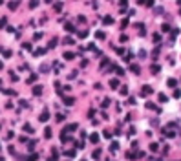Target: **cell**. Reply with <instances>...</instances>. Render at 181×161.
I'll return each mask as SVG.
<instances>
[{
    "label": "cell",
    "mask_w": 181,
    "mask_h": 161,
    "mask_svg": "<svg viewBox=\"0 0 181 161\" xmlns=\"http://www.w3.org/2000/svg\"><path fill=\"white\" fill-rule=\"evenodd\" d=\"M48 161H57V158H53V156H51V158H49Z\"/></svg>",
    "instance_id": "50"
},
{
    "label": "cell",
    "mask_w": 181,
    "mask_h": 161,
    "mask_svg": "<svg viewBox=\"0 0 181 161\" xmlns=\"http://www.w3.org/2000/svg\"><path fill=\"white\" fill-rule=\"evenodd\" d=\"M130 72H134V73H139V72H141V68L137 66V64H132V66H130Z\"/></svg>",
    "instance_id": "20"
},
{
    "label": "cell",
    "mask_w": 181,
    "mask_h": 161,
    "mask_svg": "<svg viewBox=\"0 0 181 161\" xmlns=\"http://www.w3.org/2000/svg\"><path fill=\"white\" fill-rule=\"evenodd\" d=\"M44 137H46V139L51 137V128H46V130H44Z\"/></svg>",
    "instance_id": "26"
},
{
    "label": "cell",
    "mask_w": 181,
    "mask_h": 161,
    "mask_svg": "<svg viewBox=\"0 0 181 161\" xmlns=\"http://www.w3.org/2000/svg\"><path fill=\"white\" fill-rule=\"evenodd\" d=\"M24 130H26V132H28V134H33V128H31V126H29V124H24Z\"/></svg>",
    "instance_id": "37"
},
{
    "label": "cell",
    "mask_w": 181,
    "mask_h": 161,
    "mask_svg": "<svg viewBox=\"0 0 181 161\" xmlns=\"http://www.w3.org/2000/svg\"><path fill=\"white\" fill-rule=\"evenodd\" d=\"M95 39L104 40V39H106V33H104V31H95Z\"/></svg>",
    "instance_id": "8"
},
{
    "label": "cell",
    "mask_w": 181,
    "mask_h": 161,
    "mask_svg": "<svg viewBox=\"0 0 181 161\" xmlns=\"http://www.w3.org/2000/svg\"><path fill=\"white\" fill-rule=\"evenodd\" d=\"M73 103H75V99H73V97H64V104H66V106H72Z\"/></svg>",
    "instance_id": "12"
},
{
    "label": "cell",
    "mask_w": 181,
    "mask_h": 161,
    "mask_svg": "<svg viewBox=\"0 0 181 161\" xmlns=\"http://www.w3.org/2000/svg\"><path fill=\"white\" fill-rule=\"evenodd\" d=\"M104 137H106V139H112V132H110V130H104Z\"/></svg>",
    "instance_id": "34"
},
{
    "label": "cell",
    "mask_w": 181,
    "mask_h": 161,
    "mask_svg": "<svg viewBox=\"0 0 181 161\" xmlns=\"http://www.w3.org/2000/svg\"><path fill=\"white\" fill-rule=\"evenodd\" d=\"M119 4H121V6L124 7V6H128V0H119Z\"/></svg>",
    "instance_id": "46"
},
{
    "label": "cell",
    "mask_w": 181,
    "mask_h": 161,
    "mask_svg": "<svg viewBox=\"0 0 181 161\" xmlns=\"http://www.w3.org/2000/svg\"><path fill=\"white\" fill-rule=\"evenodd\" d=\"M49 119V112H48V110H44V112L42 114H40V117H38V121H40V123H46V121Z\"/></svg>",
    "instance_id": "4"
},
{
    "label": "cell",
    "mask_w": 181,
    "mask_h": 161,
    "mask_svg": "<svg viewBox=\"0 0 181 161\" xmlns=\"http://www.w3.org/2000/svg\"><path fill=\"white\" fill-rule=\"evenodd\" d=\"M18 4H20V0H11V2H9V4H7V7H9V9H11V11H15V9H17V7H18Z\"/></svg>",
    "instance_id": "6"
},
{
    "label": "cell",
    "mask_w": 181,
    "mask_h": 161,
    "mask_svg": "<svg viewBox=\"0 0 181 161\" xmlns=\"http://www.w3.org/2000/svg\"><path fill=\"white\" fill-rule=\"evenodd\" d=\"M92 158H93V159H99V158H101V150H99V148H97V150H93Z\"/></svg>",
    "instance_id": "25"
},
{
    "label": "cell",
    "mask_w": 181,
    "mask_h": 161,
    "mask_svg": "<svg viewBox=\"0 0 181 161\" xmlns=\"http://www.w3.org/2000/svg\"><path fill=\"white\" fill-rule=\"evenodd\" d=\"M174 97H176V99H179V97H181V90H179V88H176V90H174Z\"/></svg>",
    "instance_id": "33"
},
{
    "label": "cell",
    "mask_w": 181,
    "mask_h": 161,
    "mask_svg": "<svg viewBox=\"0 0 181 161\" xmlns=\"http://www.w3.org/2000/svg\"><path fill=\"white\" fill-rule=\"evenodd\" d=\"M57 121H59V123H62V121H64V115L59 114V115H57Z\"/></svg>",
    "instance_id": "45"
},
{
    "label": "cell",
    "mask_w": 181,
    "mask_h": 161,
    "mask_svg": "<svg viewBox=\"0 0 181 161\" xmlns=\"http://www.w3.org/2000/svg\"><path fill=\"white\" fill-rule=\"evenodd\" d=\"M37 6H38V0H31V2H29V7L31 9H35Z\"/></svg>",
    "instance_id": "30"
},
{
    "label": "cell",
    "mask_w": 181,
    "mask_h": 161,
    "mask_svg": "<svg viewBox=\"0 0 181 161\" xmlns=\"http://www.w3.org/2000/svg\"><path fill=\"white\" fill-rule=\"evenodd\" d=\"M44 53H46V48H38V49H35V51H33L35 57H38V55H44Z\"/></svg>",
    "instance_id": "11"
},
{
    "label": "cell",
    "mask_w": 181,
    "mask_h": 161,
    "mask_svg": "<svg viewBox=\"0 0 181 161\" xmlns=\"http://www.w3.org/2000/svg\"><path fill=\"white\" fill-rule=\"evenodd\" d=\"M172 126H174V123H172V124H168V126H165V128H163V134L167 135V137H176V132L172 130Z\"/></svg>",
    "instance_id": "1"
},
{
    "label": "cell",
    "mask_w": 181,
    "mask_h": 161,
    "mask_svg": "<svg viewBox=\"0 0 181 161\" xmlns=\"http://www.w3.org/2000/svg\"><path fill=\"white\" fill-rule=\"evenodd\" d=\"M147 108L148 110H155V104L154 103H147Z\"/></svg>",
    "instance_id": "43"
},
{
    "label": "cell",
    "mask_w": 181,
    "mask_h": 161,
    "mask_svg": "<svg viewBox=\"0 0 181 161\" xmlns=\"http://www.w3.org/2000/svg\"><path fill=\"white\" fill-rule=\"evenodd\" d=\"M117 148H119V143H117V141H113V143L110 145V150H113V152H115Z\"/></svg>",
    "instance_id": "28"
},
{
    "label": "cell",
    "mask_w": 181,
    "mask_h": 161,
    "mask_svg": "<svg viewBox=\"0 0 181 161\" xmlns=\"http://www.w3.org/2000/svg\"><path fill=\"white\" fill-rule=\"evenodd\" d=\"M119 40H121V42H126L128 37H126V35H121V39H119Z\"/></svg>",
    "instance_id": "47"
},
{
    "label": "cell",
    "mask_w": 181,
    "mask_h": 161,
    "mask_svg": "<svg viewBox=\"0 0 181 161\" xmlns=\"http://www.w3.org/2000/svg\"><path fill=\"white\" fill-rule=\"evenodd\" d=\"M150 150H152V152H157V150H159V145H157V143H150Z\"/></svg>",
    "instance_id": "24"
},
{
    "label": "cell",
    "mask_w": 181,
    "mask_h": 161,
    "mask_svg": "<svg viewBox=\"0 0 181 161\" xmlns=\"http://www.w3.org/2000/svg\"><path fill=\"white\" fill-rule=\"evenodd\" d=\"M113 70L117 72V75H119V77H121V75H124V70H123V68H119V66H115V64H113Z\"/></svg>",
    "instance_id": "22"
},
{
    "label": "cell",
    "mask_w": 181,
    "mask_h": 161,
    "mask_svg": "<svg viewBox=\"0 0 181 161\" xmlns=\"http://www.w3.org/2000/svg\"><path fill=\"white\" fill-rule=\"evenodd\" d=\"M2 53L4 57H11V49H2Z\"/></svg>",
    "instance_id": "39"
},
{
    "label": "cell",
    "mask_w": 181,
    "mask_h": 161,
    "mask_svg": "<svg viewBox=\"0 0 181 161\" xmlns=\"http://www.w3.org/2000/svg\"><path fill=\"white\" fill-rule=\"evenodd\" d=\"M157 99H159V103H167V101H168V97H167L165 93H159V95H157Z\"/></svg>",
    "instance_id": "19"
},
{
    "label": "cell",
    "mask_w": 181,
    "mask_h": 161,
    "mask_svg": "<svg viewBox=\"0 0 181 161\" xmlns=\"http://www.w3.org/2000/svg\"><path fill=\"white\" fill-rule=\"evenodd\" d=\"M75 154H77V150H66V152H64L66 158H75Z\"/></svg>",
    "instance_id": "18"
},
{
    "label": "cell",
    "mask_w": 181,
    "mask_h": 161,
    "mask_svg": "<svg viewBox=\"0 0 181 161\" xmlns=\"http://www.w3.org/2000/svg\"><path fill=\"white\" fill-rule=\"evenodd\" d=\"M53 9H55V11H60V9H62V2H57L53 6Z\"/></svg>",
    "instance_id": "31"
},
{
    "label": "cell",
    "mask_w": 181,
    "mask_h": 161,
    "mask_svg": "<svg viewBox=\"0 0 181 161\" xmlns=\"http://www.w3.org/2000/svg\"><path fill=\"white\" fill-rule=\"evenodd\" d=\"M2 66H4V64H2V62H0V70H2Z\"/></svg>",
    "instance_id": "51"
},
{
    "label": "cell",
    "mask_w": 181,
    "mask_h": 161,
    "mask_svg": "<svg viewBox=\"0 0 181 161\" xmlns=\"http://www.w3.org/2000/svg\"><path fill=\"white\" fill-rule=\"evenodd\" d=\"M161 40V35L159 33H154V42H159Z\"/></svg>",
    "instance_id": "41"
},
{
    "label": "cell",
    "mask_w": 181,
    "mask_h": 161,
    "mask_svg": "<svg viewBox=\"0 0 181 161\" xmlns=\"http://www.w3.org/2000/svg\"><path fill=\"white\" fill-rule=\"evenodd\" d=\"M77 35H79L80 39H86V37H88V31H86V29H82V31H79Z\"/></svg>",
    "instance_id": "27"
},
{
    "label": "cell",
    "mask_w": 181,
    "mask_h": 161,
    "mask_svg": "<svg viewBox=\"0 0 181 161\" xmlns=\"http://www.w3.org/2000/svg\"><path fill=\"white\" fill-rule=\"evenodd\" d=\"M62 42H64V44H68V46H70V44H73V39H72V37H66V39L62 40Z\"/></svg>",
    "instance_id": "32"
},
{
    "label": "cell",
    "mask_w": 181,
    "mask_h": 161,
    "mask_svg": "<svg viewBox=\"0 0 181 161\" xmlns=\"http://www.w3.org/2000/svg\"><path fill=\"white\" fill-rule=\"evenodd\" d=\"M40 73H46V72H49V64H40Z\"/></svg>",
    "instance_id": "15"
},
{
    "label": "cell",
    "mask_w": 181,
    "mask_h": 161,
    "mask_svg": "<svg viewBox=\"0 0 181 161\" xmlns=\"http://www.w3.org/2000/svg\"><path fill=\"white\" fill-rule=\"evenodd\" d=\"M121 95H128V88L126 86H121Z\"/></svg>",
    "instance_id": "36"
},
{
    "label": "cell",
    "mask_w": 181,
    "mask_h": 161,
    "mask_svg": "<svg viewBox=\"0 0 181 161\" xmlns=\"http://www.w3.org/2000/svg\"><path fill=\"white\" fill-rule=\"evenodd\" d=\"M40 93H42V86H40V84L33 86V95H40Z\"/></svg>",
    "instance_id": "10"
},
{
    "label": "cell",
    "mask_w": 181,
    "mask_h": 161,
    "mask_svg": "<svg viewBox=\"0 0 181 161\" xmlns=\"http://www.w3.org/2000/svg\"><path fill=\"white\" fill-rule=\"evenodd\" d=\"M37 159H38V154H29L24 161H37Z\"/></svg>",
    "instance_id": "14"
},
{
    "label": "cell",
    "mask_w": 181,
    "mask_h": 161,
    "mask_svg": "<svg viewBox=\"0 0 181 161\" xmlns=\"http://www.w3.org/2000/svg\"><path fill=\"white\" fill-rule=\"evenodd\" d=\"M110 106V99H104L103 101V108H108Z\"/></svg>",
    "instance_id": "40"
},
{
    "label": "cell",
    "mask_w": 181,
    "mask_h": 161,
    "mask_svg": "<svg viewBox=\"0 0 181 161\" xmlns=\"http://www.w3.org/2000/svg\"><path fill=\"white\" fill-rule=\"evenodd\" d=\"M57 42H59V39H55V37H53L51 40H49V46H48V48H55V46H57Z\"/></svg>",
    "instance_id": "23"
},
{
    "label": "cell",
    "mask_w": 181,
    "mask_h": 161,
    "mask_svg": "<svg viewBox=\"0 0 181 161\" xmlns=\"http://www.w3.org/2000/svg\"><path fill=\"white\" fill-rule=\"evenodd\" d=\"M103 24H104V26H112V24H113V17H110V15L103 17Z\"/></svg>",
    "instance_id": "5"
},
{
    "label": "cell",
    "mask_w": 181,
    "mask_h": 161,
    "mask_svg": "<svg viewBox=\"0 0 181 161\" xmlns=\"http://www.w3.org/2000/svg\"><path fill=\"white\" fill-rule=\"evenodd\" d=\"M6 22H7V18H6V17H4V18H0V29L6 26Z\"/></svg>",
    "instance_id": "38"
},
{
    "label": "cell",
    "mask_w": 181,
    "mask_h": 161,
    "mask_svg": "<svg viewBox=\"0 0 181 161\" xmlns=\"http://www.w3.org/2000/svg\"><path fill=\"white\" fill-rule=\"evenodd\" d=\"M40 37H42V33H35V35H33V39H35V40H38Z\"/></svg>",
    "instance_id": "49"
},
{
    "label": "cell",
    "mask_w": 181,
    "mask_h": 161,
    "mask_svg": "<svg viewBox=\"0 0 181 161\" xmlns=\"http://www.w3.org/2000/svg\"><path fill=\"white\" fill-rule=\"evenodd\" d=\"M126 26H128V20H123V22H121V28H123V29H124V28H126Z\"/></svg>",
    "instance_id": "48"
},
{
    "label": "cell",
    "mask_w": 181,
    "mask_h": 161,
    "mask_svg": "<svg viewBox=\"0 0 181 161\" xmlns=\"http://www.w3.org/2000/svg\"><path fill=\"white\" fill-rule=\"evenodd\" d=\"M161 29H163L165 33H168V31H170V26H168V24H163V26H161Z\"/></svg>",
    "instance_id": "35"
},
{
    "label": "cell",
    "mask_w": 181,
    "mask_h": 161,
    "mask_svg": "<svg viewBox=\"0 0 181 161\" xmlns=\"http://www.w3.org/2000/svg\"><path fill=\"white\" fill-rule=\"evenodd\" d=\"M0 128H2V126H0Z\"/></svg>",
    "instance_id": "53"
},
{
    "label": "cell",
    "mask_w": 181,
    "mask_h": 161,
    "mask_svg": "<svg viewBox=\"0 0 181 161\" xmlns=\"http://www.w3.org/2000/svg\"><path fill=\"white\" fill-rule=\"evenodd\" d=\"M110 88H112V90L119 88V79H110Z\"/></svg>",
    "instance_id": "7"
},
{
    "label": "cell",
    "mask_w": 181,
    "mask_h": 161,
    "mask_svg": "<svg viewBox=\"0 0 181 161\" xmlns=\"http://www.w3.org/2000/svg\"><path fill=\"white\" fill-rule=\"evenodd\" d=\"M106 66H110V60H108V59H103V62H101V68H106Z\"/></svg>",
    "instance_id": "29"
},
{
    "label": "cell",
    "mask_w": 181,
    "mask_h": 161,
    "mask_svg": "<svg viewBox=\"0 0 181 161\" xmlns=\"http://www.w3.org/2000/svg\"><path fill=\"white\" fill-rule=\"evenodd\" d=\"M0 4H2V0H0Z\"/></svg>",
    "instance_id": "52"
},
{
    "label": "cell",
    "mask_w": 181,
    "mask_h": 161,
    "mask_svg": "<svg viewBox=\"0 0 181 161\" xmlns=\"http://www.w3.org/2000/svg\"><path fill=\"white\" fill-rule=\"evenodd\" d=\"M145 6H148V7H152V6H154V0H145Z\"/></svg>",
    "instance_id": "42"
},
{
    "label": "cell",
    "mask_w": 181,
    "mask_h": 161,
    "mask_svg": "<svg viewBox=\"0 0 181 161\" xmlns=\"http://www.w3.org/2000/svg\"><path fill=\"white\" fill-rule=\"evenodd\" d=\"M150 72H152L154 75H155V73H159V72H161V66H159V64H152V68H150Z\"/></svg>",
    "instance_id": "9"
},
{
    "label": "cell",
    "mask_w": 181,
    "mask_h": 161,
    "mask_svg": "<svg viewBox=\"0 0 181 161\" xmlns=\"http://www.w3.org/2000/svg\"><path fill=\"white\" fill-rule=\"evenodd\" d=\"M90 141H92L93 145H97L99 143V134H92V135H90Z\"/></svg>",
    "instance_id": "13"
},
{
    "label": "cell",
    "mask_w": 181,
    "mask_h": 161,
    "mask_svg": "<svg viewBox=\"0 0 181 161\" xmlns=\"http://www.w3.org/2000/svg\"><path fill=\"white\" fill-rule=\"evenodd\" d=\"M167 84H168L170 88H176V86H178V80H176V79H168V80H167Z\"/></svg>",
    "instance_id": "17"
},
{
    "label": "cell",
    "mask_w": 181,
    "mask_h": 161,
    "mask_svg": "<svg viewBox=\"0 0 181 161\" xmlns=\"http://www.w3.org/2000/svg\"><path fill=\"white\" fill-rule=\"evenodd\" d=\"M64 59H66V60H73V59H75V53L66 51V53H64Z\"/></svg>",
    "instance_id": "16"
},
{
    "label": "cell",
    "mask_w": 181,
    "mask_h": 161,
    "mask_svg": "<svg viewBox=\"0 0 181 161\" xmlns=\"http://www.w3.org/2000/svg\"><path fill=\"white\" fill-rule=\"evenodd\" d=\"M64 29H66L68 33H73L75 31V28H73V24H66V26H64Z\"/></svg>",
    "instance_id": "21"
},
{
    "label": "cell",
    "mask_w": 181,
    "mask_h": 161,
    "mask_svg": "<svg viewBox=\"0 0 181 161\" xmlns=\"http://www.w3.org/2000/svg\"><path fill=\"white\" fill-rule=\"evenodd\" d=\"M82 161H84V159H82Z\"/></svg>",
    "instance_id": "54"
},
{
    "label": "cell",
    "mask_w": 181,
    "mask_h": 161,
    "mask_svg": "<svg viewBox=\"0 0 181 161\" xmlns=\"http://www.w3.org/2000/svg\"><path fill=\"white\" fill-rule=\"evenodd\" d=\"M77 128H79V124H77V123H72V124H68V126L64 128L62 132H66V134H68V132H75Z\"/></svg>",
    "instance_id": "3"
},
{
    "label": "cell",
    "mask_w": 181,
    "mask_h": 161,
    "mask_svg": "<svg viewBox=\"0 0 181 161\" xmlns=\"http://www.w3.org/2000/svg\"><path fill=\"white\" fill-rule=\"evenodd\" d=\"M154 90H152V86H148V84H145L143 86V90H141V95H143V97H148L150 93H152Z\"/></svg>",
    "instance_id": "2"
},
{
    "label": "cell",
    "mask_w": 181,
    "mask_h": 161,
    "mask_svg": "<svg viewBox=\"0 0 181 161\" xmlns=\"http://www.w3.org/2000/svg\"><path fill=\"white\" fill-rule=\"evenodd\" d=\"M139 57H141V59L147 57V51H145V49H139Z\"/></svg>",
    "instance_id": "44"
}]
</instances>
